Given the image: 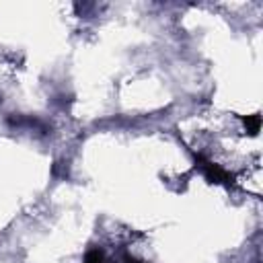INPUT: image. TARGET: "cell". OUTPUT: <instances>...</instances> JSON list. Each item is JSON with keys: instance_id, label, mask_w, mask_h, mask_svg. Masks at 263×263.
Returning <instances> with one entry per match:
<instances>
[{"instance_id": "cell-1", "label": "cell", "mask_w": 263, "mask_h": 263, "mask_svg": "<svg viewBox=\"0 0 263 263\" xmlns=\"http://www.w3.org/2000/svg\"><path fill=\"white\" fill-rule=\"evenodd\" d=\"M195 164H197V168L203 173V177H205L210 183H216V185H228V187L234 185V175H232L230 171L222 168L220 164L212 162L210 158L197 154V156H195Z\"/></svg>"}, {"instance_id": "cell-2", "label": "cell", "mask_w": 263, "mask_h": 263, "mask_svg": "<svg viewBox=\"0 0 263 263\" xmlns=\"http://www.w3.org/2000/svg\"><path fill=\"white\" fill-rule=\"evenodd\" d=\"M240 119H242L245 127L249 129V134H253V136L259 134V127H261V115H259V113H255V115H247V117H240Z\"/></svg>"}, {"instance_id": "cell-3", "label": "cell", "mask_w": 263, "mask_h": 263, "mask_svg": "<svg viewBox=\"0 0 263 263\" xmlns=\"http://www.w3.org/2000/svg\"><path fill=\"white\" fill-rule=\"evenodd\" d=\"M125 263H144L140 259H134V257H125Z\"/></svg>"}]
</instances>
